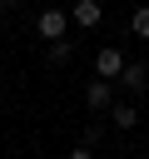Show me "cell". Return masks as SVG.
I'll use <instances>...</instances> for the list:
<instances>
[{
    "mask_svg": "<svg viewBox=\"0 0 149 159\" xmlns=\"http://www.w3.org/2000/svg\"><path fill=\"white\" fill-rule=\"evenodd\" d=\"M35 35L40 40H65L70 35V10H60V5H50V10H40V20H35Z\"/></svg>",
    "mask_w": 149,
    "mask_h": 159,
    "instance_id": "obj_1",
    "label": "cell"
},
{
    "mask_svg": "<svg viewBox=\"0 0 149 159\" xmlns=\"http://www.w3.org/2000/svg\"><path fill=\"white\" fill-rule=\"evenodd\" d=\"M124 65H129V60H124V50H119V45H104V50L94 55V75H99V80H119V75H124Z\"/></svg>",
    "mask_w": 149,
    "mask_h": 159,
    "instance_id": "obj_2",
    "label": "cell"
},
{
    "mask_svg": "<svg viewBox=\"0 0 149 159\" xmlns=\"http://www.w3.org/2000/svg\"><path fill=\"white\" fill-rule=\"evenodd\" d=\"M84 104H89L94 114H99V109H109V104H114V80H99V75H94V80L84 84Z\"/></svg>",
    "mask_w": 149,
    "mask_h": 159,
    "instance_id": "obj_3",
    "label": "cell"
},
{
    "mask_svg": "<svg viewBox=\"0 0 149 159\" xmlns=\"http://www.w3.org/2000/svg\"><path fill=\"white\" fill-rule=\"evenodd\" d=\"M114 84H119V89H129V94H144V89H149V65L129 60V65H124V75H119Z\"/></svg>",
    "mask_w": 149,
    "mask_h": 159,
    "instance_id": "obj_4",
    "label": "cell"
},
{
    "mask_svg": "<svg viewBox=\"0 0 149 159\" xmlns=\"http://www.w3.org/2000/svg\"><path fill=\"white\" fill-rule=\"evenodd\" d=\"M70 20H74L79 30H94V25L104 20V5H99V0H74V5H70Z\"/></svg>",
    "mask_w": 149,
    "mask_h": 159,
    "instance_id": "obj_5",
    "label": "cell"
},
{
    "mask_svg": "<svg viewBox=\"0 0 149 159\" xmlns=\"http://www.w3.org/2000/svg\"><path fill=\"white\" fill-rule=\"evenodd\" d=\"M109 124H114V129H134V124H139V109H134L129 99H119V104H109Z\"/></svg>",
    "mask_w": 149,
    "mask_h": 159,
    "instance_id": "obj_6",
    "label": "cell"
},
{
    "mask_svg": "<svg viewBox=\"0 0 149 159\" xmlns=\"http://www.w3.org/2000/svg\"><path fill=\"white\" fill-rule=\"evenodd\" d=\"M74 60V40H55L50 45V65H70Z\"/></svg>",
    "mask_w": 149,
    "mask_h": 159,
    "instance_id": "obj_7",
    "label": "cell"
},
{
    "mask_svg": "<svg viewBox=\"0 0 149 159\" xmlns=\"http://www.w3.org/2000/svg\"><path fill=\"white\" fill-rule=\"evenodd\" d=\"M129 30H134L139 40H149V5H139V10L129 15Z\"/></svg>",
    "mask_w": 149,
    "mask_h": 159,
    "instance_id": "obj_8",
    "label": "cell"
},
{
    "mask_svg": "<svg viewBox=\"0 0 149 159\" xmlns=\"http://www.w3.org/2000/svg\"><path fill=\"white\" fill-rule=\"evenodd\" d=\"M99 139H104V124H99V119H89V124H84V149H94Z\"/></svg>",
    "mask_w": 149,
    "mask_h": 159,
    "instance_id": "obj_9",
    "label": "cell"
},
{
    "mask_svg": "<svg viewBox=\"0 0 149 159\" xmlns=\"http://www.w3.org/2000/svg\"><path fill=\"white\" fill-rule=\"evenodd\" d=\"M70 159H94V149H84V144H74V149H70Z\"/></svg>",
    "mask_w": 149,
    "mask_h": 159,
    "instance_id": "obj_10",
    "label": "cell"
},
{
    "mask_svg": "<svg viewBox=\"0 0 149 159\" xmlns=\"http://www.w3.org/2000/svg\"><path fill=\"white\" fill-rule=\"evenodd\" d=\"M15 5H20V0H0V10H15Z\"/></svg>",
    "mask_w": 149,
    "mask_h": 159,
    "instance_id": "obj_11",
    "label": "cell"
},
{
    "mask_svg": "<svg viewBox=\"0 0 149 159\" xmlns=\"http://www.w3.org/2000/svg\"><path fill=\"white\" fill-rule=\"evenodd\" d=\"M70 5H74V0H70Z\"/></svg>",
    "mask_w": 149,
    "mask_h": 159,
    "instance_id": "obj_12",
    "label": "cell"
}]
</instances>
